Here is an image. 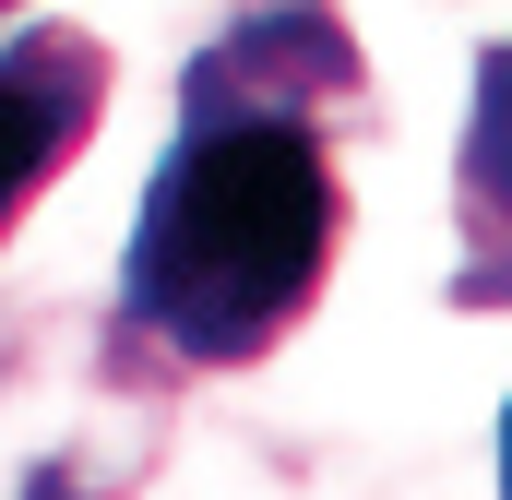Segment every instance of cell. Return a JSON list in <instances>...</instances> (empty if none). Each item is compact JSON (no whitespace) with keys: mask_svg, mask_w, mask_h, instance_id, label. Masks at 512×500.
Wrapping results in <instances>:
<instances>
[{"mask_svg":"<svg viewBox=\"0 0 512 500\" xmlns=\"http://www.w3.org/2000/svg\"><path fill=\"white\" fill-rule=\"evenodd\" d=\"M358 120H370V72L334 12H251L191 48L179 143L131 203L120 298H108L167 370H262L310 322L346 250L334 131Z\"/></svg>","mask_w":512,"mask_h":500,"instance_id":"obj_1","label":"cell"},{"mask_svg":"<svg viewBox=\"0 0 512 500\" xmlns=\"http://www.w3.org/2000/svg\"><path fill=\"white\" fill-rule=\"evenodd\" d=\"M179 381L120 310L12 286L0 298V500H131L167 465Z\"/></svg>","mask_w":512,"mask_h":500,"instance_id":"obj_2","label":"cell"},{"mask_svg":"<svg viewBox=\"0 0 512 500\" xmlns=\"http://www.w3.org/2000/svg\"><path fill=\"white\" fill-rule=\"evenodd\" d=\"M96 120H108V36L84 24L0 36V250L36 215V191L96 143Z\"/></svg>","mask_w":512,"mask_h":500,"instance_id":"obj_3","label":"cell"},{"mask_svg":"<svg viewBox=\"0 0 512 500\" xmlns=\"http://www.w3.org/2000/svg\"><path fill=\"white\" fill-rule=\"evenodd\" d=\"M453 310H512V36L477 60V108L453 155Z\"/></svg>","mask_w":512,"mask_h":500,"instance_id":"obj_4","label":"cell"},{"mask_svg":"<svg viewBox=\"0 0 512 500\" xmlns=\"http://www.w3.org/2000/svg\"><path fill=\"white\" fill-rule=\"evenodd\" d=\"M501 500H512V405H501Z\"/></svg>","mask_w":512,"mask_h":500,"instance_id":"obj_5","label":"cell"},{"mask_svg":"<svg viewBox=\"0 0 512 500\" xmlns=\"http://www.w3.org/2000/svg\"><path fill=\"white\" fill-rule=\"evenodd\" d=\"M274 12H310V0H274Z\"/></svg>","mask_w":512,"mask_h":500,"instance_id":"obj_6","label":"cell"},{"mask_svg":"<svg viewBox=\"0 0 512 500\" xmlns=\"http://www.w3.org/2000/svg\"><path fill=\"white\" fill-rule=\"evenodd\" d=\"M0 12H24V0H0Z\"/></svg>","mask_w":512,"mask_h":500,"instance_id":"obj_7","label":"cell"}]
</instances>
